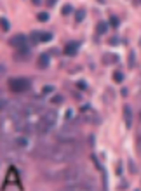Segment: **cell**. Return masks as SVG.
Listing matches in <instances>:
<instances>
[{
	"label": "cell",
	"mask_w": 141,
	"mask_h": 191,
	"mask_svg": "<svg viewBox=\"0 0 141 191\" xmlns=\"http://www.w3.org/2000/svg\"><path fill=\"white\" fill-rule=\"evenodd\" d=\"M78 153H80V148L75 144V141H66L57 146H52L49 158L52 162H71L73 158H77Z\"/></svg>",
	"instance_id": "6da1fadb"
},
{
	"label": "cell",
	"mask_w": 141,
	"mask_h": 191,
	"mask_svg": "<svg viewBox=\"0 0 141 191\" xmlns=\"http://www.w3.org/2000/svg\"><path fill=\"white\" fill-rule=\"evenodd\" d=\"M59 181H63L66 186H68V184L80 183V181H84V169L73 165V167H68V169L61 170V172H59Z\"/></svg>",
	"instance_id": "7a4b0ae2"
},
{
	"label": "cell",
	"mask_w": 141,
	"mask_h": 191,
	"mask_svg": "<svg viewBox=\"0 0 141 191\" xmlns=\"http://www.w3.org/2000/svg\"><path fill=\"white\" fill-rule=\"evenodd\" d=\"M80 132H78L77 127H73V125H64L61 127L59 130L56 132V139L61 142H66V141H77Z\"/></svg>",
	"instance_id": "3957f363"
},
{
	"label": "cell",
	"mask_w": 141,
	"mask_h": 191,
	"mask_svg": "<svg viewBox=\"0 0 141 191\" xmlns=\"http://www.w3.org/2000/svg\"><path fill=\"white\" fill-rule=\"evenodd\" d=\"M30 80L26 78H11L9 80V89L12 92H26L30 89Z\"/></svg>",
	"instance_id": "277c9868"
},
{
	"label": "cell",
	"mask_w": 141,
	"mask_h": 191,
	"mask_svg": "<svg viewBox=\"0 0 141 191\" xmlns=\"http://www.w3.org/2000/svg\"><path fill=\"white\" fill-rule=\"evenodd\" d=\"M12 146L16 149H31V139L28 135H16L12 139Z\"/></svg>",
	"instance_id": "5b68a950"
},
{
	"label": "cell",
	"mask_w": 141,
	"mask_h": 191,
	"mask_svg": "<svg viewBox=\"0 0 141 191\" xmlns=\"http://www.w3.org/2000/svg\"><path fill=\"white\" fill-rule=\"evenodd\" d=\"M9 45H11V47H14V49L25 47V45H26V37L23 35V33H18V35L11 37V38H9Z\"/></svg>",
	"instance_id": "8992f818"
},
{
	"label": "cell",
	"mask_w": 141,
	"mask_h": 191,
	"mask_svg": "<svg viewBox=\"0 0 141 191\" xmlns=\"http://www.w3.org/2000/svg\"><path fill=\"white\" fill-rule=\"evenodd\" d=\"M42 120L45 122V123H49L51 127H54V123H56V120H57V113L54 110H45L42 113Z\"/></svg>",
	"instance_id": "52a82bcc"
},
{
	"label": "cell",
	"mask_w": 141,
	"mask_h": 191,
	"mask_svg": "<svg viewBox=\"0 0 141 191\" xmlns=\"http://www.w3.org/2000/svg\"><path fill=\"white\" fill-rule=\"evenodd\" d=\"M28 57H30V47L25 45V47L16 49V52H14V59H16V61H19V63H21V61H26Z\"/></svg>",
	"instance_id": "ba28073f"
},
{
	"label": "cell",
	"mask_w": 141,
	"mask_h": 191,
	"mask_svg": "<svg viewBox=\"0 0 141 191\" xmlns=\"http://www.w3.org/2000/svg\"><path fill=\"white\" fill-rule=\"evenodd\" d=\"M78 47H80L78 42H68L66 47H64V54H66V56H75L78 52Z\"/></svg>",
	"instance_id": "9c48e42d"
},
{
	"label": "cell",
	"mask_w": 141,
	"mask_h": 191,
	"mask_svg": "<svg viewBox=\"0 0 141 191\" xmlns=\"http://www.w3.org/2000/svg\"><path fill=\"white\" fill-rule=\"evenodd\" d=\"M124 120H126V125L127 129H131L133 125V111H131V106H124Z\"/></svg>",
	"instance_id": "30bf717a"
},
{
	"label": "cell",
	"mask_w": 141,
	"mask_h": 191,
	"mask_svg": "<svg viewBox=\"0 0 141 191\" xmlns=\"http://www.w3.org/2000/svg\"><path fill=\"white\" fill-rule=\"evenodd\" d=\"M49 54H40L38 56V63H37V66L40 68V70H45L47 66H49Z\"/></svg>",
	"instance_id": "8fae6325"
},
{
	"label": "cell",
	"mask_w": 141,
	"mask_h": 191,
	"mask_svg": "<svg viewBox=\"0 0 141 191\" xmlns=\"http://www.w3.org/2000/svg\"><path fill=\"white\" fill-rule=\"evenodd\" d=\"M106 31H108V24H106L105 21H99L98 24H96V33H98V35H105Z\"/></svg>",
	"instance_id": "7c38bea8"
},
{
	"label": "cell",
	"mask_w": 141,
	"mask_h": 191,
	"mask_svg": "<svg viewBox=\"0 0 141 191\" xmlns=\"http://www.w3.org/2000/svg\"><path fill=\"white\" fill-rule=\"evenodd\" d=\"M119 61V56H115V54H105L103 56V63L105 64H113Z\"/></svg>",
	"instance_id": "4fadbf2b"
},
{
	"label": "cell",
	"mask_w": 141,
	"mask_h": 191,
	"mask_svg": "<svg viewBox=\"0 0 141 191\" xmlns=\"http://www.w3.org/2000/svg\"><path fill=\"white\" fill-rule=\"evenodd\" d=\"M51 40H52L51 31H40V42H51Z\"/></svg>",
	"instance_id": "5bb4252c"
},
{
	"label": "cell",
	"mask_w": 141,
	"mask_h": 191,
	"mask_svg": "<svg viewBox=\"0 0 141 191\" xmlns=\"http://www.w3.org/2000/svg\"><path fill=\"white\" fill-rule=\"evenodd\" d=\"M84 18H85V11H84V9H78L77 12H75V21L82 23V21H84Z\"/></svg>",
	"instance_id": "9a60e30c"
},
{
	"label": "cell",
	"mask_w": 141,
	"mask_h": 191,
	"mask_svg": "<svg viewBox=\"0 0 141 191\" xmlns=\"http://www.w3.org/2000/svg\"><path fill=\"white\" fill-rule=\"evenodd\" d=\"M113 80H115L117 84L124 82V73H122V71H115V73H113Z\"/></svg>",
	"instance_id": "2e32d148"
},
{
	"label": "cell",
	"mask_w": 141,
	"mask_h": 191,
	"mask_svg": "<svg viewBox=\"0 0 141 191\" xmlns=\"http://www.w3.org/2000/svg\"><path fill=\"white\" fill-rule=\"evenodd\" d=\"M71 11H73V7H71L70 4H66V5H63V9H61V14H63V16H68Z\"/></svg>",
	"instance_id": "e0dca14e"
},
{
	"label": "cell",
	"mask_w": 141,
	"mask_h": 191,
	"mask_svg": "<svg viewBox=\"0 0 141 191\" xmlns=\"http://www.w3.org/2000/svg\"><path fill=\"white\" fill-rule=\"evenodd\" d=\"M37 19L40 23H45V21H49V14H47V12H40V14L37 16Z\"/></svg>",
	"instance_id": "ac0fdd59"
},
{
	"label": "cell",
	"mask_w": 141,
	"mask_h": 191,
	"mask_svg": "<svg viewBox=\"0 0 141 191\" xmlns=\"http://www.w3.org/2000/svg\"><path fill=\"white\" fill-rule=\"evenodd\" d=\"M0 23H2V30H4V31L7 33V31H9V28H11V24H9V21L5 19V18H2V19H0Z\"/></svg>",
	"instance_id": "d6986e66"
},
{
	"label": "cell",
	"mask_w": 141,
	"mask_h": 191,
	"mask_svg": "<svg viewBox=\"0 0 141 191\" xmlns=\"http://www.w3.org/2000/svg\"><path fill=\"white\" fill-rule=\"evenodd\" d=\"M136 151L141 155V130L138 132V137H136Z\"/></svg>",
	"instance_id": "ffe728a7"
},
{
	"label": "cell",
	"mask_w": 141,
	"mask_h": 191,
	"mask_svg": "<svg viewBox=\"0 0 141 191\" xmlns=\"http://www.w3.org/2000/svg\"><path fill=\"white\" fill-rule=\"evenodd\" d=\"M51 103H52V104H61V103H63V96H54V97L51 99Z\"/></svg>",
	"instance_id": "44dd1931"
},
{
	"label": "cell",
	"mask_w": 141,
	"mask_h": 191,
	"mask_svg": "<svg viewBox=\"0 0 141 191\" xmlns=\"http://www.w3.org/2000/svg\"><path fill=\"white\" fill-rule=\"evenodd\" d=\"M110 24H112L113 28H117V26H119V18L112 16V18H110Z\"/></svg>",
	"instance_id": "7402d4cb"
},
{
	"label": "cell",
	"mask_w": 141,
	"mask_h": 191,
	"mask_svg": "<svg viewBox=\"0 0 141 191\" xmlns=\"http://www.w3.org/2000/svg\"><path fill=\"white\" fill-rule=\"evenodd\" d=\"M54 91V87H52V85H45V87H44V94H49V92H52Z\"/></svg>",
	"instance_id": "603a6c76"
},
{
	"label": "cell",
	"mask_w": 141,
	"mask_h": 191,
	"mask_svg": "<svg viewBox=\"0 0 141 191\" xmlns=\"http://www.w3.org/2000/svg\"><path fill=\"white\" fill-rule=\"evenodd\" d=\"M129 66H131V68L134 66V52H131V54H129Z\"/></svg>",
	"instance_id": "cb8c5ba5"
},
{
	"label": "cell",
	"mask_w": 141,
	"mask_h": 191,
	"mask_svg": "<svg viewBox=\"0 0 141 191\" xmlns=\"http://www.w3.org/2000/svg\"><path fill=\"white\" fill-rule=\"evenodd\" d=\"M129 169H131V172H133V174H136V165H134L133 162H129Z\"/></svg>",
	"instance_id": "d4e9b609"
},
{
	"label": "cell",
	"mask_w": 141,
	"mask_h": 191,
	"mask_svg": "<svg viewBox=\"0 0 141 191\" xmlns=\"http://www.w3.org/2000/svg\"><path fill=\"white\" fill-rule=\"evenodd\" d=\"M78 87H80V89H82V91H84V89H85V82H82V80H80V82H78Z\"/></svg>",
	"instance_id": "484cf974"
},
{
	"label": "cell",
	"mask_w": 141,
	"mask_h": 191,
	"mask_svg": "<svg viewBox=\"0 0 141 191\" xmlns=\"http://www.w3.org/2000/svg\"><path fill=\"white\" fill-rule=\"evenodd\" d=\"M71 115H73L71 113V110H68V111H66V120H71Z\"/></svg>",
	"instance_id": "4316f807"
},
{
	"label": "cell",
	"mask_w": 141,
	"mask_h": 191,
	"mask_svg": "<svg viewBox=\"0 0 141 191\" xmlns=\"http://www.w3.org/2000/svg\"><path fill=\"white\" fill-rule=\"evenodd\" d=\"M31 2H33L35 5H40V4H42V0H31Z\"/></svg>",
	"instance_id": "83f0119b"
},
{
	"label": "cell",
	"mask_w": 141,
	"mask_h": 191,
	"mask_svg": "<svg viewBox=\"0 0 141 191\" xmlns=\"http://www.w3.org/2000/svg\"><path fill=\"white\" fill-rule=\"evenodd\" d=\"M54 2L56 0H47V5H54Z\"/></svg>",
	"instance_id": "f1b7e54d"
},
{
	"label": "cell",
	"mask_w": 141,
	"mask_h": 191,
	"mask_svg": "<svg viewBox=\"0 0 141 191\" xmlns=\"http://www.w3.org/2000/svg\"><path fill=\"white\" fill-rule=\"evenodd\" d=\"M138 96H139V97H141V87H139V89H138Z\"/></svg>",
	"instance_id": "f546056e"
},
{
	"label": "cell",
	"mask_w": 141,
	"mask_h": 191,
	"mask_svg": "<svg viewBox=\"0 0 141 191\" xmlns=\"http://www.w3.org/2000/svg\"><path fill=\"white\" fill-rule=\"evenodd\" d=\"M139 120H141V111H139Z\"/></svg>",
	"instance_id": "4dcf8cb0"
}]
</instances>
